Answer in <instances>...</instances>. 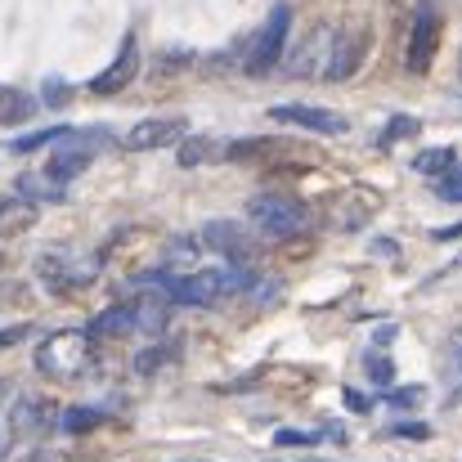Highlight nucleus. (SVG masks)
<instances>
[{"label": "nucleus", "instance_id": "a211bd4d", "mask_svg": "<svg viewBox=\"0 0 462 462\" xmlns=\"http://www.w3.org/2000/svg\"><path fill=\"white\" fill-rule=\"evenodd\" d=\"M211 157H225V149H220L216 140H207V135L180 140V166H202V162H211Z\"/></svg>", "mask_w": 462, "mask_h": 462}, {"label": "nucleus", "instance_id": "473e14b6", "mask_svg": "<svg viewBox=\"0 0 462 462\" xmlns=\"http://www.w3.org/2000/svg\"><path fill=\"white\" fill-rule=\"evenodd\" d=\"M436 238H462V225H449V229H436Z\"/></svg>", "mask_w": 462, "mask_h": 462}, {"label": "nucleus", "instance_id": "dca6fc26", "mask_svg": "<svg viewBox=\"0 0 462 462\" xmlns=\"http://www.w3.org/2000/svg\"><path fill=\"white\" fill-rule=\"evenodd\" d=\"M32 113H36V99H32V95L0 86V126H18V122H27Z\"/></svg>", "mask_w": 462, "mask_h": 462}, {"label": "nucleus", "instance_id": "f257e3e1", "mask_svg": "<svg viewBox=\"0 0 462 462\" xmlns=\"http://www.w3.org/2000/svg\"><path fill=\"white\" fill-rule=\"evenodd\" d=\"M36 368L50 377V382H77L95 368V341L90 332H50L41 346H36Z\"/></svg>", "mask_w": 462, "mask_h": 462}, {"label": "nucleus", "instance_id": "1a4fd4ad", "mask_svg": "<svg viewBox=\"0 0 462 462\" xmlns=\"http://www.w3.org/2000/svg\"><path fill=\"white\" fill-rule=\"evenodd\" d=\"M436 45H440V18L431 5H422L413 18V36H409V72H427L436 59Z\"/></svg>", "mask_w": 462, "mask_h": 462}, {"label": "nucleus", "instance_id": "c756f323", "mask_svg": "<svg viewBox=\"0 0 462 462\" xmlns=\"http://www.w3.org/2000/svg\"><path fill=\"white\" fill-rule=\"evenodd\" d=\"M346 404H350L355 413H364V409H368V395H359V391H350V386H346Z\"/></svg>", "mask_w": 462, "mask_h": 462}, {"label": "nucleus", "instance_id": "9d476101", "mask_svg": "<svg viewBox=\"0 0 462 462\" xmlns=\"http://www.w3.org/2000/svg\"><path fill=\"white\" fill-rule=\"evenodd\" d=\"M274 122L283 126H301L314 135H341L346 131V117L341 113H328V108H310V104H283V108H270Z\"/></svg>", "mask_w": 462, "mask_h": 462}, {"label": "nucleus", "instance_id": "6e6552de", "mask_svg": "<svg viewBox=\"0 0 462 462\" xmlns=\"http://www.w3.org/2000/svg\"><path fill=\"white\" fill-rule=\"evenodd\" d=\"M135 72H140V41H135V32L122 41V50H117V59L90 81V90L95 95H117V90H126L131 81H135Z\"/></svg>", "mask_w": 462, "mask_h": 462}, {"label": "nucleus", "instance_id": "412c9836", "mask_svg": "<svg viewBox=\"0 0 462 462\" xmlns=\"http://www.w3.org/2000/svg\"><path fill=\"white\" fill-rule=\"evenodd\" d=\"M418 131H422V126H418L413 117H391L386 131L377 135V149H395L400 140H409V135H418Z\"/></svg>", "mask_w": 462, "mask_h": 462}, {"label": "nucleus", "instance_id": "9b49d317", "mask_svg": "<svg viewBox=\"0 0 462 462\" xmlns=\"http://www.w3.org/2000/svg\"><path fill=\"white\" fill-rule=\"evenodd\" d=\"M328 59H332V27L310 32V41L292 54L288 77H328Z\"/></svg>", "mask_w": 462, "mask_h": 462}, {"label": "nucleus", "instance_id": "b1692460", "mask_svg": "<svg viewBox=\"0 0 462 462\" xmlns=\"http://www.w3.org/2000/svg\"><path fill=\"white\" fill-rule=\"evenodd\" d=\"M436 193H440L445 202H462V166H454V171H445V175H440Z\"/></svg>", "mask_w": 462, "mask_h": 462}, {"label": "nucleus", "instance_id": "f704fd0d", "mask_svg": "<svg viewBox=\"0 0 462 462\" xmlns=\"http://www.w3.org/2000/svg\"><path fill=\"white\" fill-rule=\"evenodd\" d=\"M458 77H462V54H458Z\"/></svg>", "mask_w": 462, "mask_h": 462}, {"label": "nucleus", "instance_id": "ddd939ff", "mask_svg": "<svg viewBox=\"0 0 462 462\" xmlns=\"http://www.w3.org/2000/svg\"><path fill=\"white\" fill-rule=\"evenodd\" d=\"M36 202H27V198H0V238H18V234H27L32 225H36Z\"/></svg>", "mask_w": 462, "mask_h": 462}, {"label": "nucleus", "instance_id": "393cba45", "mask_svg": "<svg viewBox=\"0 0 462 462\" xmlns=\"http://www.w3.org/2000/svg\"><path fill=\"white\" fill-rule=\"evenodd\" d=\"M198 247H202V243H193V238H171L166 261H171V265H184V261H193V256H198Z\"/></svg>", "mask_w": 462, "mask_h": 462}, {"label": "nucleus", "instance_id": "4468645a", "mask_svg": "<svg viewBox=\"0 0 462 462\" xmlns=\"http://www.w3.org/2000/svg\"><path fill=\"white\" fill-rule=\"evenodd\" d=\"M90 337H131L135 332V306H108L90 319Z\"/></svg>", "mask_w": 462, "mask_h": 462}, {"label": "nucleus", "instance_id": "cd10ccee", "mask_svg": "<svg viewBox=\"0 0 462 462\" xmlns=\"http://www.w3.org/2000/svg\"><path fill=\"white\" fill-rule=\"evenodd\" d=\"M391 436H409V440H427V436H431V427H422V422H400V427H391Z\"/></svg>", "mask_w": 462, "mask_h": 462}, {"label": "nucleus", "instance_id": "7ed1b4c3", "mask_svg": "<svg viewBox=\"0 0 462 462\" xmlns=\"http://www.w3.org/2000/svg\"><path fill=\"white\" fill-rule=\"evenodd\" d=\"M288 27H292V9H288V5H274V9H270V18H265V27L256 32V41L247 45V59H243V68H247L252 77H265V72L283 59Z\"/></svg>", "mask_w": 462, "mask_h": 462}, {"label": "nucleus", "instance_id": "7c9ffc66", "mask_svg": "<svg viewBox=\"0 0 462 462\" xmlns=\"http://www.w3.org/2000/svg\"><path fill=\"white\" fill-rule=\"evenodd\" d=\"M27 337V328H5L0 332V346H14V341H23Z\"/></svg>", "mask_w": 462, "mask_h": 462}, {"label": "nucleus", "instance_id": "c85d7f7f", "mask_svg": "<svg viewBox=\"0 0 462 462\" xmlns=\"http://www.w3.org/2000/svg\"><path fill=\"white\" fill-rule=\"evenodd\" d=\"M274 440L279 445H314V436H301V431H279Z\"/></svg>", "mask_w": 462, "mask_h": 462}, {"label": "nucleus", "instance_id": "20e7f679", "mask_svg": "<svg viewBox=\"0 0 462 462\" xmlns=\"http://www.w3.org/2000/svg\"><path fill=\"white\" fill-rule=\"evenodd\" d=\"M202 247L220 252L229 265H256V243H252V234L238 220H211L202 229Z\"/></svg>", "mask_w": 462, "mask_h": 462}, {"label": "nucleus", "instance_id": "39448f33", "mask_svg": "<svg viewBox=\"0 0 462 462\" xmlns=\"http://www.w3.org/2000/svg\"><path fill=\"white\" fill-rule=\"evenodd\" d=\"M54 422H59V409H54L50 400H41V395H23V400H14L9 436H18V440H36V436H45Z\"/></svg>", "mask_w": 462, "mask_h": 462}, {"label": "nucleus", "instance_id": "a878e982", "mask_svg": "<svg viewBox=\"0 0 462 462\" xmlns=\"http://www.w3.org/2000/svg\"><path fill=\"white\" fill-rule=\"evenodd\" d=\"M41 95H45V104H50V108H63V104L72 99V86H68V81H59V77H50Z\"/></svg>", "mask_w": 462, "mask_h": 462}, {"label": "nucleus", "instance_id": "f03ea898", "mask_svg": "<svg viewBox=\"0 0 462 462\" xmlns=\"http://www.w3.org/2000/svg\"><path fill=\"white\" fill-rule=\"evenodd\" d=\"M247 216H252V225H256L265 238H274V243H288V238L306 234V225H310V211L297 198H288V193H256V198L247 202Z\"/></svg>", "mask_w": 462, "mask_h": 462}, {"label": "nucleus", "instance_id": "c9c22d12", "mask_svg": "<svg viewBox=\"0 0 462 462\" xmlns=\"http://www.w3.org/2000/svg\"><path fill=\"white\" fill-rule=\"evenodd\" d=\"M0 265H5V256H0Z\"/></svg>", "mask_w": 462, "mask_h": 462}, {"label": "nucleus", "instance_id": "2eb2a0df", "mask_svg": "<svg viewBox=\"0 0 462 462\" xmlns=\"http://www.w3.org/2000/svg\"><path fill=\"white\" fill-rule=\"evenodd\" d=\"M18 193L41 207V202H59V198L68 193V184H59V180H50L45 171H36V175H23V180H18Z\"/></svg>", "mask_w": 462, "mask_h": 462}, {"label": "nucleus", "instance_id": "72a5a7b5", "mask_svg": "<svg viewBox=\"0 0 462 462\" xmlns=\"http://www.w3.org/2000/svg\"><path fill=\"white\" fill-rule=\"evenodd\" d=\"M454 346H458V350H462V332H454Z\"/></svg>", "mask_w": 462, "mask_h": 462}, {"label": "nucleus", "instance_id": "5701e85b", "mask_svg": "<svg viewBox=\"0 0 462 462\" xmlns=\"http://www.w3.org/2000/svg\"><path fill=\"white\" fill-rule=\"evenodd\" d=\"M445 377H449V400L445 404H462V350L458 346L445 355Z\"/></svg>", "mask_w": 462, "mask_h": 462}, {"label": "nucleus", "instance_id": "4be33fe9", "mask_svg": "<svg viewBox=\"0 0 462 462\" xmlns=\"http://www.w3.org/2000/svg\"><path fill=\"white\" fill-rule=\"evenodd\" d=\"M63 135H68V126H50V131L23 135V140H14V153H36V149H45V144H59Z\"/></svg>", "mask_w": 462, "mask_h": 462}, {"label": "nucleus", "instance_id": "f3484780", "mask_svg": "<svg viewBox=\"0 0 462 462\" xmlns=\"http://www.w3.org/2000/svg\"><path fill=\"white\" fill-rule=\"evenodd\" d=\"M458 166V153L454 149H422V153L413 157V171L418 175H431V180H440L445 171H454Z\"/></svg>", "mask_w": 462, "mask_h": 462}, {"label": "nucleus", "instance_id": "423d86ee", "mask_svg": "<svg viewBox=\"0 0 462 462\" xmlns=\"http://www.w3.org/2000/svg\"><path fill=\"white\" fill-rule=\"evenodd\" d=\"M364 54H368V27H346V32H332L328 81H346L350 72H359Z\"/></svg>", "mask_w": 462, "mask_h": 462}, {"label": "nucleus", "instance_id": "aec40b11", "mask_svg": "<svg viewBox=\"0 0 462 462\" xmlns=\"http://www.w3.org/2000/svg\"><path fill=\"white\" fill-rule=\"evenodd\" d=\"M364 373L373 377V386H377V391H386V386L395 382V359H391V355L368 350V355H364Z\"/></svg>", "mask_w": 462, "mask_h": 462}, {"label": "nucleus", "instance_id": "0eeeda50", "mask_svg": "<svg viewBox=\"0 0 462 462\" xmlns=\"http://www.w3.org/2000/svg\"><path fill=\"white\" fill-rule=\"evenodd\" d=\"M184 131H189V122H184V117H149V122L131 126L126 149H135V153L171 149V144H180V140H184Z\"/></svg>", "mask_w": 462, "mask_h": 462}, {"label": "nucleus", "instance_id": "f8f14e48", "mask_svg": "<svg viewBox=\"0 0 462 462\" xmlns=\"http://www.w3.org/2000/svg\"><path fill=\"white\" fill-rule=\"evenodd\" d=\"M41 274H45L50 288H86L95 279V265L90 261H72L68 252H50L41 261Z\"/></svg>", "mask_w": 462, "mask_h": 462}, {"label": "nucleus", "instance_id": "2f4dec72", "mask_svg": "<svg viewBox=\"0 0 462 462\" xmlns=\"http://www.w3.org/2000/svg\"><path fill=\"white\" fill-rule=\"evenodd\" d=\"M9 440H14V436H9V427H5V422H0V458H5V454H9Z\"/></svg>", "mask_w": 462, "mask_h": 462}, {"label": "nucleus", "instance_id": "bb28decb", "mask_svg": "<svg viewBox=\"0 0 462 462\" xmlns=\"http://www.w3.org/2000/svg\"><path fill=\"white\" fill-rule=\"evenodd\" d=\"M382 395H386V404H395V409H409V404H418V400H422V386H404V391H391V386H386Z\"/></svg>", "mask_w": 462, "mask_h": 462}, {"label": "nucleus", "instance_id": "6ab92c4d", "mask_svg": "<svg viewBox=\"0 0 462 462\" xmlns=\"http://www.w3.org/2000/svg\"><path fill=\"white\" fill-rule=\"evenodd\" d=\"M99 422H104V413H99V409H63L54 427H63L68 436H86V431H95Z\"/></svg>", "mask_w": 462, "mask_h": 462}]
</instances>
